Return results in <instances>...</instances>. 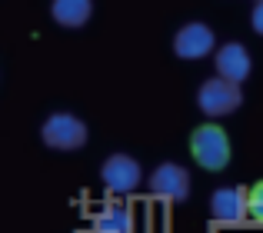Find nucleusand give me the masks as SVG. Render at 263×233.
<instances>
[{"mask_svg": "<svg viewBox=\"0 0 263 233\" xmlns=\"http://www.w3.org/2000/svg\"><path fill=\"white\" fill-rule=\"evenodd\" d=\"M190 153L203 170H223L230 163V137L217 123H203L190 137Z\"/></svg>", "mask_w": 263, "mask_h": 233, "instance_id": "obj_1", "label": "nucleus"}, {"mask_svg": "<svg viewBox=\"0 0 263 233\" xmlns=\"http://www.w3.org/2000/svg\"><path fill=\"white\" fill-rule=\"evenodd\" d=\"M197 104L206 116H230L243 104V93H240V84H230L223 77H210L197 93Z\"/></svg>", "mask_w": 263, "mask_h": 233, "instance_id": "obj_2", "label": "nucleus"}, {"mask_svg": "<svg viewBox=\"0 0 263 233\" xmlns=\"http://www.w3.org/2000/svg\"><path fill=\"white\" fill-rule=\"evenodd\" d=\"M40 137H44V143L50 150H80L87 143V127L73 113H53L47 116Z\"/></svg>", "mask_w": 263, "mask_h": 233, "instance_id": "obj_3", "label": "nucleus"}, {"mask_svg": "<svg viewBox=\"0 0 263 233\" xmlns=\"http://www.w3.org/2000/svg\"><path fill=\"white\" fill-rule=\"evenodd\" d=\"M150 193L157 200H170V203L186 200L190 197V173L180 163H160L150 173Z\"/></svg>", "mask_w": 263, "mask_h": 233, "instance_id": "obj_4", "label": "nucleus"}, {"mask_svg": "<svg viewBox=\"0 0 263 233\" xmlns=\"http://www.w3.org/2000/svg\"><path fill=\"white\" fill-rule=\"evenodd\" d=\"M100 177H103L110 193H130V190H137V183H140V163L127 153H114V157H107Z\"/></svg>", "mask_w": 263, "mask_h": 233, "instance_id": "obj_5", "label": "nucleus"}, {"mask_svg": "<svg viewBox=\"0 0 263 233\" xmlns=\"http://www.w3.org/2000/svg\"><path fill=\"white\" fill-rule=\"evenodd\" d=\"M210 213L220 227H240L247 220V193L240 187H220L210 200Z\"/></svg>", "mask_w": 263, "mask_h": 233, "instance_id": "obj_6", "label": "nucleus"}, {"mask_svg": "<svg viewBox=\"0 0 263 233\" xmlns=\"http://www.w3.org/2000/svg\"><path fill=\"white\" fill-rule=\"evenodd\" d=\"M174 50H177V57H183V60L206 57V53L213 50V30L206 24H186V27H180L177 37H174Z\"/></svg>", "mask_w": 263, "mask_h": 233, "instance_id": "obj_7", "label": "nucleus"}, {"mask_svg": "<svg viewBox=\"0 0 263 233\" xmlns=\"http://www.w3.org/2000/svg\"><path fill=\"white\" fill-rule=\"evenodd\" d=\"M250 53L243 44H223L217 50V77L230 80V84H243L250 77Z\"/></svg>", "mask_w": 263, "mask_h": 233, "instance_id": "obj_8", "label": "nucleus"}, {"mask_svg": "<svg viewBox=\"0 0 263 233\" xmlns=\"http://www.w3.org/2000/svg\"><path fill=\"white\" fill-rule=\"evenodd\" d=\"M93 233H134V217L127 207L110 203L93 217Z\"/></svg>", "mask_w": 263, "mask_h": 233, "instance_id": "obj_9", "label": "nucleus"}, {"mask_svg": "<svg viewBox=\"0 0 263 233\" xmlns=\"http://www.w3.org/2000/svg\"><path fill=\"white\" fill-rule=\"evenodd\" d=\"M50 13L64 27H84L90 20V13H93V4L90 0H53Z\"/></svg>", "mask_w": 263, "mask_h": 233, "instance_id": "obj_10", "label": "nucleus"}, {"mask_svg": "<svg viewBox=\"0 0 263 233\" xmlns=\"http://www.w3.org/2000/svg\"><path fill=\"white\" fill-rule=\"evenodd\" d=\"M247 213L257 223H263V183H257V187L247 193Z\"/></svg>", "mask_w": 263, "mask_h": 233, "instance_id": "obj_11", "label": "nucleus"}, {"mask_svg": "<svg viewBox=\"0 0 263 233\" xmlns=\"http://www.w3.org/2000/svg\"><path fill=\"white\" fill-rule=\"evenodd\" d=\"M250 24H253V30L263 33V0H257V7H253V17H250Z\"/></svg>", "mask_w": 263, "mask_h": 233, "instance_id": "obj_12", "label": "nucleus"}]
</instances>
